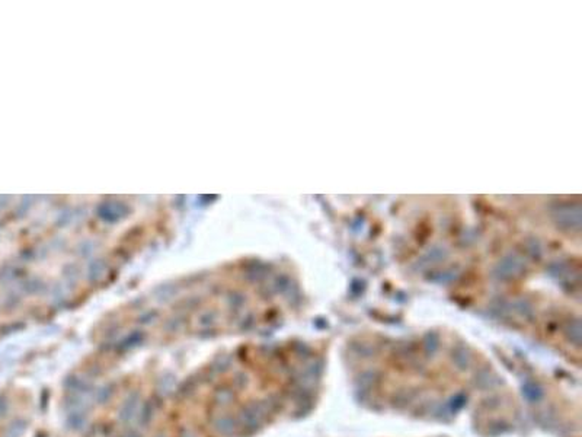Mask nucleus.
<instances>
[{
    "mask_svg": "<svg viewBox=\"0 0 582 437\" xmlns=\"http://www.w3.org/2000/svg\"><path fill=\"white\" fill-rule=\"evenodd\" d=\"M24 431H25V422L21 421V420H16V421L11 422L8 425V428L5 430L3 437H21Z\"/></svg>",
    "mask_w": 582,
    "mask_h": 437,
    "instance_id": "f257e3e1",
    "label": "nucleus"
},
{
    "mask_svg": "<svg viewBox=\"0 0 582 437\" xmlns=\"http://www.w3.org/2000/svg\"><path fill=\"white\" fill-rule=\"evenodd\" d=\"M522 392H524V395L527 396V399H530V401H537V399H540L541 395H543L540 386L535 385V383H533V382L525 383V385L522 386Z\"/></svg>",
    "mask_w": 582,
    "mask_h": 437,
    "instance_id": "f03ea898",
    "label": "nucleus"
},
{
    "mask_svg": "<svg viewBox=\"0 0 582 437\" xmlns=\"http://www.w3.org/2000/svg\"><path fill=\"white\" fill-rule=\"evenodd\" d=\"M216 428H217L220 433H229V431H232V430L235 428V422H233L232 418L224 417V418H220V420L217 421Z\"/></svg>",
    "mask_w": 582,
    "mask_h": 437,
    "instance_id": "7ed1b4c3",
    "label": "nucleus"
},
{
    "mask_svg": "<svg viewBox=\"0 0 582 437\" xmlns=\"http://www.w3.org/2000/svg\"><path fill=\"white\" fill-rule=\"evenodd\" d=\"M136 405H137V399H136V396H133V398H130L127 402H126V405H124V408H123V417L126 418V420H128V418H131L133 417V414H134V409H136Z\"/></svg>",
    "mask_w": 582,
    "mask_h": 437,
    "instance_id": "20e7f679",
    "label": "nucleus"
},
{
    "mask_svg": "<svg viewBox=\"0 0 582 437\" xmlns=\"http://www.w3.org/2000/svg\"><path fill=\"white\" fill-rule=\"evenodd\" d=\"M453 360H454V363L460 367V369H466L467 366H469V363H470V356H467L464 351H461V353H456L454 356H453Z\"/></svg>",
    "mask_w": 582,
    "mask_h": 437,
    "instance_id": "39448f33",
    "label": "nucleus"
},
{
    "mask_svg": "<svg viewBox=\"0 0 582 437\" xmlns=\"http://www.w3.org/2000/svg\"><path fill=\"white\" fill-rule=\"evenodd\" d=\"M232 398H233V393H232V390H230V389H221V390H219V392H217V399H219L221 404H226V402H229Z\"/></svg>",
    "mask_w": 582,
    "mask_h": 437,
    "instance_id": "423d86ee",
    "label": "nucleus"
},
{
    "mask_svg": "<svg viewBox=\"0 0 582 437\" xmlns=\"http://www.w3.org/2000/svg\"><path fill=\"white\" fill-rule=\"evenodd\" d=\"M8 409H9V404H8V401H6V398L0 396V417L6 415Z\"/></svg>",
    "mask_w": 582,
    "mask_h": 437,
    "instance_id": "0eeeda50",
    "label": "nucleus"
}]
</instances>
